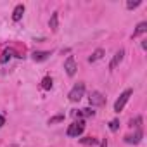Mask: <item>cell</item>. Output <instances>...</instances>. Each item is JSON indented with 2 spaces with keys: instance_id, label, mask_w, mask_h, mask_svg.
I'll return each mask as SVG.
<instances>
[{
  "instance_id": "6da1fadb",
  "label": "cell",
  "mask_w": 147,
  "mask_h": 147,
  "mask_svg": "<svg viewBox=\"0 0 147 147\" xmlns=\"http://www.w3.org/2000/svg\"><path fill=\"white\" fill-rule=\"evenodd\" d=\"M83 95H85V83L83 82H78V83H75V87L69 90L67 99L71 102H80L83 99Z\"/></svg>"
},
{
  "instance_id": "7a4b0ae2",
  "label": "cell",
  "mask_w": 147,
  "mask_h": 147,
  "mask_svg": "<svg viewBox=\"0 0 147 147\" xmlns=\"http://www.w3.org/2000/svg\"><path fill=\"white\" fill-rule=\"evenodd\" d=\"M131 95H133V90H131V88H126L125 92H121L119 97H118L116 102H114V113H121V111L125 109V106H126V102L130 100Z\"/></svg>"
},
{
  "instance_id": "3957f363",
  "label": "cell",
  "mask_w": 147,
  "mask_h": 147,
  "mask_svg": "<svg viewBox=\"0 0 147 147\" xmlns=\"http://www.w3.org/2000/svg\"><path fill=\"white\" fill-rule=\"evenodd\" d=\"M83 131H85V121H83V119H76V121H73V123L67 126L66 135H67V137H80Z\"/></svg>"
},
{
  "instance_id": "277c9868",
  "label": "cell",
  "mask_w": 147,
  "mask_h": 147,
  "mask_svg": "<svg viewBox=\"0 0 147 147\" xmlns=\"http://www.w3.org/2000/svg\"><path fill=\"white\" fill-rule=\"evenodd\" d=\"M88 102H90L92 107H102V106L106 104V97H104V94H100L99 90H94V92H90V95H88Z\"/></svg>"
},
{
  "instance_id": "5b68a950",
  "label": "cell",
  "mask_w": 147,
  "mask_h": 147,
  "mask_svg": "<svg viewBox=\"0 0 147 147\" xmlns=\"http://www.w3.org/2000/svg\"><path fill=\"white\" fill-rule=\"evenodd\" d=\"M64 69H66V75L67 76H75L76 75L78 66H76V61H75L73 55H67V59L64 61Z\"/></svg>"
},
{
  "instance_id": "8992f818",
  "label": "cell",
  "mask_w": 147,
  "mask_h": 147,
  "mask_svg": "<svg viewBox=\"0 0 147 147\" xmlns=\"http://www.w3.org/2000/svg\"><path fill=\"white\" fill-rule=\"evenodd\" d=\"M71 116L75 119H83V118H90V116H95V111L92 107H85V109H75L71 111Z\"/></svg>"
},
{
  "instance_id": "52a82bcc",
  "label": "cell",
  "mask_w": 147,
  "mask_h": 147,
  "mask_svg": "<svg viewBox=\"0 0 147 147\" xmlns=\"http://www.w3.org/2000/svg\"><path fill=\"white\" fill-rule=\"evenodd\" d=\"M123 59H125V49H119V50L114 54V57H113V61H111V64H109V69L113 71L114 67H118V66L123 62Z\"/></svg>"
},
{
  "instance_id": "ba28073f",
  "label": "cell",
  "mask_w": 147,
  "mask_h": 147,
  "mask_svg": "<svg viewBox=\"0 0 147 147\" xmlns=\"http://www.w3.org/2000/svg\"><path fill=\"white\" fill-rule=\"evenodd\" d=\"M50 57V52L49 50H35L33 54H31V59L35 61V62H43V61H47Z\"/></svg>"
},
{
  "instance_id": "9c48e42d",
  "label": "cell",
  "mask_w": 147,
  "mask_h": 147,
  "mask_svg": "<svg viewBox=\"0 0 147 147\" xmlns=\"http://www.w3.org/2000/svg\"><path fill=\"white\" fill-rule=\"evenodd\" d=\"M142 137H144L142 130H137L133 135H126V137H125V142H126V144H133V145H137V144L142 142Z\"/></svg>"
},
{
  "instance_id": "30bf717a",
  "label": "cell",
  "mask_w": 147,
  "mask_h": 147,
  "mask_svg": "<svg viewBox=\"0 0 147 147\" xmlns=\"http://www.w3.org/2000/svg\"><path fill=\"white\" fill-rule=\"evenodd\" d=\"M23 14H24V5L23 4H19V5H16L14 7V12H12V21H21L23 19Z\"/></svg>"
},
{
  "instance_id": "8fae6325",
  "label": "cell",
  "mask_w": 147,
  "mask_h": 147,
  "mask_svg": "<svg viewBox=\"0 0 147 147\" xmlns=\"http://www.w3.org/2000/svg\"><path fill=\"white\" fill-rule=\"evenodd\" d=\"M49 26H50V30L55 33L57 30H59V12H54L52 16H50V21H49Z\"/></svg>"
},
{
  "instance_id": "7c38bea8",
  "label": "cell",
  "mask_w": 147,
  "mask_h": 147,
  "mask_svg": "<svg viewBox=\"0 0 147 147\" xmlns=\"http://www.w3.org/2000/svg\"><path fill=\"white\" fill-rule=\"evenodd\" d=\"M145 31H147V23H145V21H142V23H138V24H137V28L133 30V35H131V38H137L138 35H144Z\"/></svg>"
},
{
  "instance_id": "4fadbf2b",
  "label": "cell",
  "mask_w": 147,
  "mask_h": 147,
  "mask_svg": "<svg viewBox=\"0 0 147 147\" xmlns=\"http://www.w3.org/2000/svg\"><path fill=\"white\" fill-rule=\"evenodd\" d=\"M104 54H106V52H104V49H97V50H95V52H92V55L88 57V62L92 64V62H97V61H100V59L104 57Z\"/></svg>"
},
{
  "instance_id": "5bb4252c",
  "label": "cell",
  "mask_w": 147,
  "mask_h": 147,
  "mask_svg": "<svg viewBox=\"0 0 147 147\" xmlns=\"http://www.w3.org/2000/svg\"><path fill=\"white\" fill-rule=\"evenodd\" d=\"M14 55H16L14 49H7V50L4 52V55L0 57V62H2V64H7V61H11V59H12Z\"/></svg>"
},
{
  "instance_id": "9a60e30c",
  "label": "cell",
  "mask_w": 147,
  "mask_h": 147,
  "mask_svg": "<svg viewBox=\"0 0 147 147\" xmlns=\"http://www.w3.org/2000/svg\"><path fill=\"white\" fill-rule=\"evenodd\" d=\"M130 126L135 128V130H142V116H137L135 119L130 121Z\"/></svg>"
},
{
  "instance_id": "2e32d148",
  "label": "cell",
  "mask_w": 147,
  "mask_h": 147,
  "mask_svg": "<svg viewBox=\"0 0 147 147\" xmlns=\"http://www.w3.org/2000/svg\"><path fill=\"white\" fill-rule=\"evenodd\" d=\"M42 88H43V90H50V88H52V78H50V76H45V78L42 80Z\"/></svg>"
},
{
  "instance_id": "e0dca14e",
  "label": "cell",
  "mask_w": 147,
  "mask_h": 147,
  "mask_svg": "<svg viewBox=\"0 0 147 147\" xmlns=\"http://www.w3.org/2000/svg\"><path fill=\"white\" fill-rule=\"evenodd\" d=\"M61 121H64V114H57V116H52V118L49 119V125H55V123H61Z\"/></svg>"
},
{
  "instance_id": "ac0fdd59",
  "label": "cell",
  "mask_w": 147,
  "mask_h": 147,
  "mask_svg": "<svg viewBox=\"0 0 147 147\" xmlns=\"http://www.w3.org/2000/svg\"><path fill=\"white\" fill-rule=\"evenodd\" d=\"M82 144H83V145H95V144H97V138H94V137H85V138H82Z\"/></svg>"
},
{
  "instance_id": "d6986e66",
  "label": "cell",
  "mask_w": 147,
  "mask_h": 147,
  "mask_svg": "<svg viewBox=\"0 0 147 147\" xmlns=\"http://www.w3.org/2000/svg\"><path fill=\"white\" fill-rule=\"evenodd\" d=\"M118 128H119V121H118V119H113V121L109 123V130H111V131H118Z\"/></svg>"
},
{
  "instance_id": "ffe728a7",
  "label": "cell",
  "mask_w": 147,
  "mask_h": 147,
  "mask_svg": "<svg viewBox=\"0 0 147 147\" xmlns=\"http://www.w3.org/2000/svg\"><path fill=\"white\" fill-rule=\"evenodd\" d=\"M140 4H142L140 0H137V2H126V9H130V11H131V9H137Z\"/></svg>"
},
{
  "instance_id": "44dd1931",
  "label": "cell",
  "mask_w": 147,
  "mask_h": 147,
  "mask_svg": "<svg viewBox=\"0 0 147 147\" xmlns=\"http://www.w3.org/2000/svg\"><path fill=\"white\" fill-rule=\"evenodd\" d=\"M4 125H5V118H4V116H2V114H0V128H2V126H4Z\"/></svg>"
},
{
  "instance_id": "7402d4cb",
  "label": "cell",
  "mask_w": 147,
  "mask_h": 147,
  "mask_svg": "<svg viewBox=\"0 0 147 147\" xmlns=\"http://www.w3.org/2000/svg\"><path fill=\"white\" fill-rule=\"evenodd\" d=\"M100 147H107V138H104V140L100 142Z\"/></svg>"
}]
</instances>
